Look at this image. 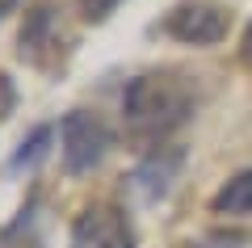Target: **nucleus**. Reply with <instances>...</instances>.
<instances>
[{
	"instance_id": "39448f33",
	"label": "nucleus",
	"mask_w": 252,
	"mask_h": 248,
	"mask_svg": "<svg viewBox=\"0 0 252 248\" xmlns=\"http://www.w3.org/2000/svg\"><path fill=\"white\" fill-rule=\"evenodd\" d=\"M181 164H185V151H181V147H160V151H152V156L139 164V173H135L143 198H164V194H168V185H172V177H177Z\"/></svg>"
},
{
	"instance_id": "9d476101",
	"label": "nucleus",
	"mask_w": 252,
	"mask_h": 248,
	"mask_svg": "<svg viewBox=\"0 0 252 248\" xmlns=\"http://www.w3.org/2000/svg\"><path fill=\"white\" fill-rule=\"evenodd\" d=\"M17 9V0H0V17H4V13H13Z\"/></svg>"
},
{
	"instance_id": "1a4fd4ad",
	"label": "nucleus",
	"mask_w": 252,
	"mask_h": 248,
	"mask_svg": "<svg viewBox=\"0 0 252 248\" xmlns=\"http://www.w3.org/2000/svg\"><path fill=\"white\" fill-rule=\"evenodd\" d=\"M240 55H244V63H252V21H248V30H244V46H240Z\"/></svg>"
},
{
	"instance_id": "20e7f679",
	"label": "nucleus",
	"mask_w": 252,
	"mask_h": 248,
	"mask_svg": "<svg viewBox=\"0 0 252 248\" xmlns=\"http://www.w3.org/2000/svg\"><path fill=\"white\" fill-rule=\"evenodd\" d=\"M227 26H231V17L219 4H181V9L168 13L164 34L177 38V42H189V46H210V42L227 38Z\"/></svg>"
},
{
	"instance_id": "7ed1b4c3",
	"label": "nucleus",
	"mask_w": 252,
	"mask_h": 248,
	"mask_svg": "<svg viewBox=\"0 0 252 248\" xmlns=\"http://www.w3.org/2000/svg\"><path fill=\"white\" fill-rule=\"evenodd\" d=\"M72 248H135V231L126 214L109 202H97L76 214L72 223Z\"/></svg>"
},
{
	"instance_id": "423d86ee",
	"label": "nucleus",
	"mask_w": 252,
	"mask_h": 248,
	"mask_svg": "<svg viewBox=\"0 0 252 248\" xmlns=\"http://www.w3.org/2000/svg\"><path fill=\"white\" fill-rule=\"evenodd\" d=\"M215 211L219 214H252V169L235 173L223 189L215 194Z\"/></svg>"
},
{
	"instance_id": "f257e3e1",
	"label": "nucleus",
	"mask_w": 252,
	"mask_h": 248,
	"mask_svg": "<svg viewBox=\"0 0 252 248\" xmlns=\"http://www.w3.org/2000/svg\"><path fill=\"white\" fill-rule=\"evenodd\" d=\"M122 109H126V126L139 139H160L172 126H181L193 114V93L181 76L172 71H147L135 76L122 93Z\"/></svg>"
},
{
	"instance_id": "0eeeda50",
	"label": "nucleus",
	"mask_w": 252,
	"mask_h": 248,
	"mask_svg": "<svg viewBox=\"0 0 252 248\" xmlns=\"http://www.w3.org/2000/svg\"><path fill=\"white\" fill-rule=\"evenodd\" d=\"M51 139H55L51 126H34V131H30V139H21V147H17V156H13L9 169H13V173L38 169V164L46 160V151H51Z\"/></svg>"
},
{
	"instance_id": "6e6552de",
	"label": "nucleus",
	"mask_w": 252,
	"mask_h": 248,
	"mask_svg": "<svg viewBox=\"0 0 252 248\" xmlns=\"http://www.w3.org/2000/svg\"><path fill=\"white\" fill-rule=\"evenodd\" d=\"M0 248H38V231H34V211H21L9 227L0 231Z\"/></svg>"
},
{
	"instance_id": "f03ea898",
	"label": "nucleus",
	"mask_w": 252,
	"mask_h": 248,
	"mask_svg": "<svg viewBox=\"0 0 252 248\" xmlns=\"http://www.w3.org/2000/svg\"><path fill=\"white\" fill-rule=\"evenodd\" d=\"M59 143H63L59 147L63 169L72 173V177H80V173H93L105 160V151L114 147V131L97 114H89V109H72L59 126Z\"/></svg>"
}]
</instances>
